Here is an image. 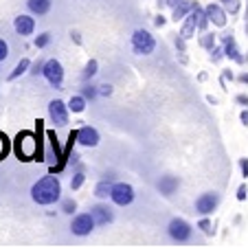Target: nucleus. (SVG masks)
<instances>
[{"label": "nucleus", "instance_id": "20e7f679", "mask_svg": "<svg viewBox=\"0 0 248 248\" xmlns=\"http://www.w3.org/2000/svg\"><path fill=\"white\" fill-rule=\"evenodd\" d=\"M204 18H206V14L200 9V7L196 5L191 11H189V16H187V22H185L183 31H180V35H183L185 40H189V38H191V35H193V31H196L198 27H200V22H202V20H204Z\"/></svg>", "mask_w": 248, "mask_h": 248}, {"label": "nucleus", "instance_id": "ddd939ff", "mask_svg": "<svg viewBox=\"0 0 248 248\" xmlns=\"http://www.w3.org/2000/svg\"><path fill=\"white\" fill-rule=\"evenodd\" d=\"M33 29H35V20L29 18V16H18L16 18V31L20 35H31Z\"/></svg>", "mask_w": 248, "mask_h": 248}, {"label": "nucleus", "instance_id": "39448f33", "mask_svg": "<svg viewBox=\"0 0 248 248\" xmlns=\"http://www.w3.org/2000/svg\"><path fill=\"white\" fill-rule=\"evenodd\" d=\"M110 198L114 200V204L125 206V204H130V202L134 200V189H132L130 185H125V183H119V185H114L112 187Z\"/></svg>", "mask_w": 248, "mask_h": 248}, {"label": "nucleus", "instance_id": "f257e3e1", "mask_svg": "<svg viewBox=\"0 0 248 248\" xmlns=\"http://www.w3.org/2000/svg\"><path fill=\"white\" fill-rule=\"evenodd\" d=\"M60 193H62V185L55 176H44L31 189V196L38 204H51V202H55L60 198Z\"/></svg>", "mask_w": 248, "mask_h": 248}, {"label": "nucleus", "instance_id": "72a5a7b5", "mask_svg": "<svg viewBox=\"0 0 248 248\" xmlns=\"http://www.w3.org/2000/svg\"><path fill=\"white\" fill-rule=\"evenodd\" d=\"M165 2H167L169 7H178L180 2H183V0H165Z\"/></svg>", "mask_w": 248, "mask_h": 248}, {"label": "nucleus", "instance_id": "c85d7f7f", "mask_svg": "<svg viewBox=\"0 0 248 248\" xmlns=\"http://www.w3.org/2000/svg\"><path fill=\"white\" fill-rule=\"evenodd\" d=\"M46 44H48V33H44V35H40L35 40V46H46Z\"/></svg>", "mask_w": 248, "mask_h": 248}, {"label": "nucleus", "instance_id": "412c9836", "mask_svg": "<svg viewBox=\"0 0 248 248\" xmlns=\"http://www.w3.org/2000/svg\"><path fill=\"white\" fill-rule=\"evenodd\" d=\"M29 66H31V64H29V60H20V64L16 66V68H14V73H11V75H9V79H16V77H18V75H22V73L29 68Z\"/></svg>", "mask_w": 248, "mask_h": 248}, {"label": "nucleus", "instance_id": "6ab92c4d", "mask_svg": "<svg viewBox=\"0 0 248 248\" xmlns=\"http://www.w3.org/2000/svg\"><path fill=\"white\" fill-rule=\"evenodd\" d=\"M68 108L73 110V112H84V108H86L84 97H73L70 99V103H68Z\"/></svg>", "mask_w": 248, "mask_h": 248}, {"label": "nucleus", "instance_id": "c756f323", "mask_svg": "<svg viewBox=\"0 0 248 248\" xmlns=\"http://www.w3.org/2000/svg\"><path fill=\"white\" fill-rule=\"evenodd\" d=\"M224 5L229 7L231 11H237V0H224Z\"/></svg>", "mask_w": 248, "mask_h": 248}, {"label": "nucleus", "instance_id": "f3484780", "mask_svg": "<svg viewBox=\"0 0 248 248\" xmlns=\"http://www.w3.org/2000/svg\"><path fill=\"white\" fill-rule=\"evenodd\" d=\"M224 51H226V55H229V57L242 62V57L237 55V44H235V40L231 38V35H226V38H224Z\"/></svg>", "mask_w": 248, "mask_h": 248}, {"label": "nucleus", "instance_id": "9b49d317", "mask_svg": "<svg viewBox=\"0 0 248 248\" xmlns=\"http://www.w3.org/2000/svg\"><path fill=\"white\" fill-rule=\"evenodd\" d=\"M77 140L86 147H94L99 143V132L94 130V127H81V130L77 132Z\"/></svg>", "mask_w": 248, "mask_h": 248}, {"label": "nucleus", "instance_id": "2eb2a0df", "mask_svg": "<svg viewBox=\"0 0 248 248\" xmlns=\"http://www.w3.org/2000/svg\"><path fill=\"white\" fill-rule=\"evenodd\" d=\"M158 189H160V193H165V196H171V193L178 189V178H173V176H163L158 183Z\"/></svg>", "mask_w": 248, "mask_h": 248}, {"label": "nucleus", "instance_id": "4c0bfd02", "mask_svg": "<svg viewBox=\"0 0 248 248\" xmlns=\"http://www.w3.org/2000/svg\"><path fill=\"white\" fill-rule=\"evenodd\" d=\"M156 24H158V27H163V24H165V18H163V16H158V18H156Z\"/></svg>", "mask_w": 248, "mask_h": 248}, {"label": "nucleus", "instance_id": "473e14b6", "mask_svg": "<svg viewBox=\"0 0 248 248\" xmlns=\"http://www.w3.org/2000/svg\"><path fill=\"white\" fill-rule=\"evenodd\" d=\"M239 165H242L244 176H248V160H246V158H242V163H239Z\"/></svg>", "mask_w": 248, "mask_h": 248}, {"label": "nucleus", "instance_id": "5701e85b", "mask_svg": "<svg viewBox=\"0 0 248 248\" xmlns=\"http://www.w3.org/2000/svg\"><path fill=\"white\" fill-rule=\"evenodd\" d=\"M7 152H9V140L5 134H0V158H5Z\"/></svg>", "mask_w": 248, "mask_h": 248}, {"label": "nucleus", "instance_id": "f03ea898", "mask_svg": "<svg viewBox=\"0 0 248 248\" xmlns=\"http://www.w3.org/2000/svg\"><path fill=\"white\" fill-rule=\"evenodd\" d=\"M38 136L33 132H20L16 136V154L20 160H33L40 154V143Z\"/></svg>", "mask_w": 248, "mask_h": 248}, {"label": "nucleus", "instance_id": "9d476101", "mask_svg": "<svg viewBox=\"0 0 248 248\" xmlns=\"http://www.w3.org/2000/svg\"><path fill=\"white\" fill-rule=\"evenodd\" d=\"M94 224H97V222H94L93 216H77L75 220H73V226H70V229H73L75 235H88Z\"/></svg>", "mask_w": 248, "mask_h": 248}, {"label": "nucleus", "instance_id": "7c9ffc66", "mask_svg": "<svg viewBox=\"0 0 248 248\" xmlns=\"http://www.w3.org/2000/svg\"><path fill=\"white\" fill-rule=\"evenodd\" d=\"M246 191H248L246 185H242V187H239V191H237V198H239V200H246Z\"/></svg>", "mask_w": 248, "mask_h": 248}, {"label": "nucleus", "instance_id": "a211bd4d", "mask_svg": "<svg viewBox=\"0 0 248 248\" xmlns=\"http://www.w3.org/2000/svg\"><path fill=\"white\" fill-rule=\"evenodd\" d=\"M193 7H196V5H189V2H185V0H183L178 7H173V20H176V22H178V20H183V16L187 14V11H191Z\"/></svg>", "mask_w": 248, "mask_h": 248}, {"label": "nucleus", "instance_id": "dca6fc26", "mask_svg": "<svg viewBox=\"0 0 248 248\" xmlns=\"http://www.w3.org/2000/svg\"><path fill=\"white\" fill-rule=\"evenodd\" d=\"M29 9H31L33 14L42 16L51 9V0H29Z\"/></svg>", "mask_w": 248, "mask_h": 248}, {"label": "nucleus", "instance_id": "aec40b11", "mask_svg": "<svg viewBox=\"0 0 248 248\" xmlns=\"http://www.w3.org/2000/svg\"><path fill=\"white\" fill-rule=\"evenodd\" d=\"M94 193H97L99 198H108L110 193H112V185L110 183H99L97 189H94Z\"/></svg>", "mask_w": 248, "mask_h": 248}, {"label": "nucleus", "instance_id": "6e6552de", "mask_svg": "<svg viewBox=\"0 0 248 248\" xmlns=\"http://www.w3.org/2000/svg\"><path fill=\"white\" fill-rule=\"evenodd\" d=\"M217 202H220V196H217V193H204V196H200L196 200V211L198 213H202V216L213 213L216 206H217Z\"/></svg>", "mask_w": 248, "mask_h": 248}, {"label": "nucleus", "instance_id": "cd10ccee", "mask_svg": "<svg viewBox=\"0 0 248 248\" xmlns=\"http://www.w3.org/2000/svg\"><path fill=\"white\" fill-rule=\"evenodd\" d=\"M84 97H86V99L97 97V90H94V86H86V88H84Z\"/></svg>", "mask_w": 248, "mask_h": 248}, {"label": "nucleus", "instance_id": "4be33fe9", "mask_svg": "<svg viewBox=\"0 0 248 248\" xmlns=\"http://www.w3.org/2000/svg\"><path fill=\"white\" fill-rule=\"evenodd\" d=\"M200 44H202L204 48H213V46H216V38H213L211 33H204V35L200 38Z\"/></svg>", "mask_w": 248, "mask_h": 248}, {"label": "nucleus", "instance_id": "e433bc0d", "mask_svg": "<svg viewBox=\"0 0 248 248\" xmlns=\"http://www.w3.org/2000/svg\"><path fill=\"white\" fill-rule=\"evenodd\" d=\"M237 101H239V103H244V106H248V97H244V94H239Z\"/></svg>", "mask_w": 248, "mask_h": 248}, {"label": "nucleus", "instance_id": "f704fd0d", "mask_svg": "<svg viewBox=\"0 0 248 248\" xmlns=\"http://www.w3.org/2000/svg\"><path fill=\"white\" fill-rule=\"evenodd\" d=\"M42 68H44V66L35 64V66H33V70H31V73H33V75H38V73H42Z\"/></svg>", "mask_w": 248, "mask_h": 248}, {"label": "nucleus", "instance_id": "1a4fd4ad", "mask_svg": "<svg viewBox=\"0 0 248 248\" xmlns=\"http://www.w3.org/2000/svg\"><path fill=\"white\" fill-rule=\"evenodd\" d=\"M169 235H171L173 239H178V242H185V239H189V235H191V226L185 220H171L169 222Z\"/></svg>", "mask_w": 248, "mask_h": 248}, {"label": "nucleus", "instance_id": "b1692460", "mask_svg": "<svg viewBox=\"0 0 248 248\" xmlns=\"http://www.w3.org/2000/svg\"><path fill=\"white\" fill-rule=\"evenodd\" d=\"M94 73H97V62H94V60H90V62H88V64H86V70H84V77H86V79H88V77H93V75H94Z\"/></svg>", "mask_w": 248, "mask_h": 248}, {"label": "nucleus", "instance_id": "bb28decb", "mask_svg": "<svg viewBox=\"0 0 248 248\" xmlns=\"http://www.w3.org/2000/svg\"><path fill=\"white\" fill-rule=\"evenodd\" d=\"M62 209H64V213H73V211L77 209V204H75V202H73V200H66Z\"/></svg>", "mask_w": 248, "mask_h": 248}, {"label": "nucleus", "instance_id": "7ed1b4c3", "mask_svg": "<svg viewBox=\"0 0 248 248\" xmlns=\"http://www.w3.org/2000/svg\"><path fill=\"white\" fill-rule=\"evenodd\" d=\"M132 46H134V53H139V55H150L156 44H154V38H152L147 31H134V35H132Z\"/></svg>", "mask_w": 248, "mask_h": 248}, {"label": "nucleus", "instance_id": "0eeeda50", "mask_svg": "<svg viewBox=\"0 0 248 248\" xmlns=\"http://www.w3.org/2000/svg\"><path fill=\"white\" fill-rule=\"evenodd\" d=\"M48 114H51L53 123L55 125H66L68 123V112H66V103L55 99V101L48 103Z\"/></svg>", "mask_w": 248, "mask_h": 248}, {"label": "nucleus", "instance_id": "58836bf2", "mask_svg": "<svg viewBox=\"0 0 248 248\" xmlns=\"http://www.w3.org/2000/svg\"><path fill=\"white\" fill-rule=\"evenodd\" d=\"M242 121H244V123H246V125H248V112H242Z\"/></svg>", "mask_w": 248, "mask_h": 248}, {"label": "nucleus", "instance_id": "a878e982", "mask_svg": "<svg viewBox=\"0 0 248 248\" xmlns=\"http://www.w3.org/2000/svg\"><path fill=\"white\" fill-rule=\"evenodd\" d=\"M7 55H9V48H7V42H5V40H0V62L5 60Z\"/></svg>", "mask_w": 248, "mask_h": 248}, {"label": "nucleus", "instance_id": "2f4dec72", "mask_svg": "<svg viewBox=\"0 0 248 248\" xmlns=\"http://www.w3.org/2000/svg\"><path fill=\"white\" fill-rule=\"evenodd\" d=\"M200 229L204 231V233H211V224H209L206 220H202V222H200Z\"/></svg>", "mask_w": 248, "mask_h": 248}, {"label": "nucleus", "instance_id": "c9c22d12", "mask_svg": "<svg viewBox=\"0 0 248 248\" xmlns=\"http://www.w3.org/2000/svg\"><path fill=\"white\" fill-rule=\"evenodd\" d=\"M110 93H112V88H110L108 84H106V86H101V94H110Z\"/></svg>", "mask_w": 248, "mask_h": 248}, {"label": "nucleus", "instance_id": "f8f14e48", "mask_svg": "<svg viewBox=\"0 0 248 248\" xmlns=\"http://www.w3.org/2000/svg\"><path fill=\"white\" fill-rule=\"evenodd\" d=\"M204 14H206V18H209L213 24H217V27H224L226 24V14L220 5H209Z\"/></svg>", "mask_w": 248, "mask_h": 248}, {"label": "nucleus", "instance_id": "423d86ee", "mask_svg": "<svg viewBox=\"0 0 248 248\" xmlns=\"http://www.w3.org/2000/svg\"><path fill=\"white\" fill-rule=\"evenodd\" d=\"M42 73H44V77L55 86V88L57 86H62V79H64V68H62V64L57 60H48L46 64H44Z\"/></svg>", "mask_w": 248, "mask_h": 248}, {"label": "nucleus", "instance_id": "4468645a", "mask_svg": "<svg viewBox=\"0 0 248 248\" xmlns=\"http://www.w3.org/2000/svg\"><path fill=\"white\" fill-rule=\"evenodd\" d=\"M90 216L94 217V222L97 224H108V222H112V213H110L108 206H94L93 211H90Z\"/></svg>", "mask_w": 248, "mask_h": 248}, {"label": "nucleus", "instance_id": "393cba45", "mask_svg": "<svg viewBox=\"0 0 248 248\" xmlns=\"http://www.w3.org/2000/svg\"><path fill=\"white\" fill-rule=\"evenodd\" d=\"M81 185H84V173H75V178L70 183V189H79Z\"/></svg>", "mask_w": 248, "mask_h": 248}]
</instances>
